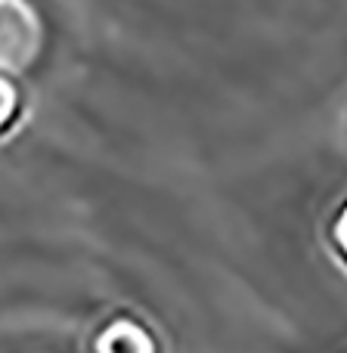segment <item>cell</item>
Segmentation results:
<instances>
[{"mask_svg":"<svg viewBox=\"0 0 347 353\" xmlns=\"http://www.w3.org/2000/svg\"><path fill=\"white\" fill-rule=\"evenodd\" d=\"M43 47L41 16L28 0H0V72L16 74L34 65Z\"/></svg>","mask_w":347,"mask_h":353,"instance_id":"cell-1","label":"cell"},{"mask_svg":"<svg viewBox=\"0 0 347 353\" xmlns=\"http://www.w3.org/2000/svg\"><path fill=\"white\" fill-rule=\"evenodd\" d=\"M326 242H329L332 257L347 270V199L335 208L329 226H326Z\"/></svg>","mask_w":347,"mask_h":353,"instance_id":"cell-4","label":"cell"},{"mask_svg":"<svg viewBox=\"0 0 347 353\" xmlns=\"http://www.w3.org/2000/svg\"><path fill=\"white\" fill-rule=\"evenodd\" d=\"M87 353H165V341L143 313L112 310L90 329Z\"/></svg>","mask_w":347,"mask_h":353,"instance_id":"cell-2","label":"cell"},{"mask_svg":"<svg viewBox=\"0 0 347 353\" xmlns=\"http://www.w3.org/2000/svg\"><path fill=\"white\" fill-rule=\"evenodd\" d=\"M25 90L12 81V74L0 72V143L6 137H12L19 130V124L25 121Z\"/></svg>","mask_w":347,"mask_h":353,"instance_id":"cell-3","label":"cell"}]
</instances>
